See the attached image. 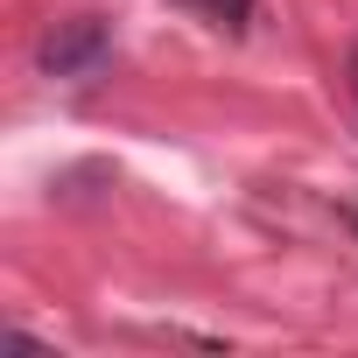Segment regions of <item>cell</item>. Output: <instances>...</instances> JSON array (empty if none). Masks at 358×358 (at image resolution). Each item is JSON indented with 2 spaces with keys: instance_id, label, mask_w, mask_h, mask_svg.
Returning a JSON list of instances; mask_svg holds the SVG:
<instances>
[{
  "instance_id": "obj_2",
  "label": "cell",
  "mask_w": 358,
  "mask_h": 358,
  "mask_svg": "<svg viewBox=\"0 0 358 358\" xmlns=\"http://www.w3.org/2000/svg\"><path fill=\"white\" fill-rule=\"evenodd\" d=\"M183 8H197V15H204V22H218V29H246L253 0H183Z\"/></svg>"
},
{
  "instance_id": "obj_1",
  "label": "cell",
  "mask_w": 358,
  "mask_h": 358,
  "mask_svg": "<svg viewBox=\"0 0 358 358\" xmlns=\"http://www.w3.org/2000/svg\"><path fill=\"white\" fill-rule=\"evenodd\" d=\"M106 50H113V36H106V22H92V15H78V22H57V29L43 36V50H36V64H43L50 78H92V71L106 64Z\"/></svg>"
},
{
  "instance_id": "obj_3",
  "label": "cell",
  "mask_w": 358,
  "mask_h": 358,
  "mask_svg": "<svg viewBox=\"0 0 358 358\" xmlns=\"http://www.w3.org/2000/svg\"><path fill=\"white\" fill-rule=\"evenodd\" d=\"M344 71H351V106H358V43H351V64Z\"/></svg>"
}]
</instances>
